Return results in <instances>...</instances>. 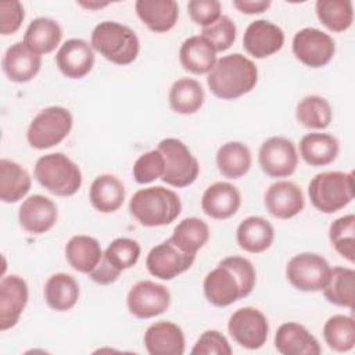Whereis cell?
<instances>
[{
	"label": "cell",
	"instance_id": "obj_28",
	"mask_svg": "<svg viewBox=\"0 0 355 355\" xmlns=\"http://www.w3.org/2000/svg\"><path fill=\"white\" fill-rule=\"evenodd\" d=\"M65 258L75 270L89 275L100 263L103 250L97 239L86 234H78L71 237L67 243Z\"/></svg>",
	"mask_w": 355,
	"mask_h": 355
},
{
	"label": "cell",
	"instance_id": "obj_4",
	"mask_svg": "<svg viewBox=\"0 0 355 355\" xmlns=\"http://www.w3.org/2000/svg\"><path fill=\"white\" fill-rule=\"evenodd\" d=\"M90 44L93 50L115 65L132 64L140 50V42L135 31L115 21H103L96 25Z\"/></svg>",
	"mask_w": 355,
	"mask_h": 355
},
{
	"label": "cell",
	"instance_id": "obj_11",
	"mask_svg": "<svg viewBox=\"0 0 355 355\" xmlns=\"http://www.w3.org/2000/svg\"><path fill=\"white\" fill-rule=\"evenodd\" d=\"M336 53V43L329 33L316 28H304L293 37V54L309 68L327 65Z\"/></svg>",
	"mask_w": 355,
	"mask_h": 355
},
{
	"label": "cell",
	"instance_id": "obj_43",
	"mask_svg": "<svg viewBox=\"0 0 355 355\" xmlns=\"http://www.w3.org/2000/svg\"><path fill=\"white\" fill-rule=\"evenodd\" d=\"M236 33L237 28L233 19L227 15H220V18L216 22L207 28H202L201 36H204L218 53L226 51L232 47V44L236 40Z\"/></svg>",
	"mask_w": 355,
	"mask_h": 355
},
{
	"label": "cell",
	"instance_id": "obj_10",
	"mask_svg": "<svg viewBox=\"0 0 355 355\" xmlns=\"http://www.w3.org/2000/svg\"><path fill=\"white\" fill-rule=\"evenodd\" d=\"M230 337L245 349H259L268 340L269 323L257 308L244 306L232 313L227 322Z\"/></svg>",
	"mask_w": 355,
	"mask_h": 355
},
{
	"label": "cell",
	"instance_id": "obj_24",
	"mask_svg": "<svg viewBox=\"0 0 355 355\" xmlns=\"http://www.w3.org/2000/svg\"><path fill=\"white\" fill-rule=\"evenodd\" d=\"M135 8L140 21L155 33L171 31L179 18V7L173 0H137Z\"/></svg>",
	"mask_w": 355,
	"mask_h": 355
},
{
	"label": "cell",
	"instance_id": "obj_23",
	"mask_svg": "<svg viewBox=\"0 0 355 355\" xmlns=\"http://www.w3.org/2000/svg\"><path fill=\"white\" fill-rule=\"evenodd\" d=\"M275 347L282 355H319L322 351L315 336L297 322L279 326L275 334Z\"/></svg>",
	"mask_w": 355,
	"mask_h": 355
},
{
	"label": "cell",
	"instance_id": "obj_12",
	"mask_svg": "<svg viewBox=\"0 0 355 355\" xmlns=\"http://www.w3.org/2000/svg\"><path fill=\"white\" fill-rule=\"evenodd\" d=\"M258 162L262 172L269 178H287L297 169L298 154L291 140L273 136L261 144Z\"/></svg>",
	"mask_w": 355,
	"mask_h": 355
},
{
	"label": "cell",
	"instance_id": "obj_1",
	"mask_svg": "<svg viewBox=\"0 0 355 355\" xmlns=\"http://www.w3.org/2000/svg\"><path fill=\"white\" fill-rule=\"evenodd\" d=\"M254 265L243 257H226L215 269L207 273L202 288L209 304L225 308L245 298L255 287Z\"/></svg>",
	"mask_w": 355,
	"mask_h": 355
},
{
	"label": "cell",
	"instance_id": "obj_32",
	"mask_svg": "<svg viewBox=\"0 0 355 355\" xmlns=\"http://www.w3.org/2000/svg\"><path fill=\"white\" fill-rule=\"evenodd\" d=\"M44 300L57 312L69 311L79 300V284L68 273H54L44 284Z\"/></svg>",
	"mask_w": 355,
	"mask_h": 355
},
{
	"label": "cell",
	"instance_id": "obj_18",
	"mask_svg": "<svg viewBox=\"0 0 355 355\" xmlns=\"http://www.w3.org/2000/svg\"><path fill=\"white\" fill-rule=\"evenodd\" d=\"M265 208L279 219H290L305 207L302 190L290 180H277L268 187L263 197Z\"/></svg>",
	"mask_w": 355,
	"mask_h": 355
},
{
	"label": "cell",
	"instance_id": "obj_45",
	"mask_svg": "<svg viewBox=\"0 0 355 355\" xmlns=\"http://www.w3.org/2000/svg\"><path fill=\"white\" fill-rule=\"evenodd\" d=\"M222 7L218 0H190L187 3V12L190 18L202 28L216 22L222 15Z\"/></svg>",
	"mask_w": 355,
	"mask_h": 355
},
{
	"label": "cell",
	"instance_id": "obj_20",
	"mask_svg": "<svg viewBox=\"0 0 355 355\" xmlns=\"http://www.w3.org/2000/svg\"><path fill=\"white\" fill-rule=\"evenodd\" d=\"M241 205V194L229 182H215L208 186L201 197V208L212 219H229Z\"/></svg>",
	"mask_w": 355,
	"mask_h": 355
},
{
	"label": "cell",
	"instance_id": "obj_6",
	"mask_svg": "<svg viewBox=\"0 0 355 355\" xmlns=\"http://www.w3.org/2000/svg\"><path fill=\"white\" fill-rule=\"evenodd\" d=\"M312 205L323 214H334L354 198V173L330 171L315 175L308 187Z\"/></svg>",
	"mask_w": 355,
	"mask_h": 355
},
{
	"label": "cell",
	"instance_id": "obj_29",
	"mask_svg": "<svg viewBox=\"0 0 355 355\" xmlns=\"http://www.w3.org/2000/svg\"><path fill=\"white\" fill-rule=\"evenodd\" d=\"M62 39L60 24L51 18H35L26 28L24 35L25 46L33 53L42 55L55 50Z\"/></svg>",
	"mask_w": 355,
	"mask_h": 355
},
{
	"label": "cell",
	"instance_id": "obj_30",
	"mask_svg": "<svg viewBox=\"0 0 355 355\" xmlns=\"http://www.w3.org/2000/svg\"><path fill=\"white\" fill-rule=\"evenodd\" d=\"M340 151L338 140L329 133H308L300 141V155L311 166L331 164Z\"/></svg>",
	"mask_w": 355,
	"mask_h": 355
},
{
	"label": "cell",
	"instance_id": "obj_31",
	"mask_svg": "<svg viewBox=\"0 0 355 355\" xmlns=\"http://www.w3.org/2000/svg\"><path fill=\"white\" fill-rule=\"evenodd\" d=\"M168 100L172 111L176 114L191 115L202 107L205 93L198 80L193 78H180L172 83Z\"/></svg>",
	"mask_w": 355,
	"mask_h": 355
},
{
	"label": "cell",
	"instance_id": "obj_34",
	"mask_svg": "<svg viewBox=\"0 0 355 355\" xmlns=\"http://www.w3.org/2000/svg\"><path fill=\"white\" fill-rule=\"evenodd\" d=\"M252 164L250 148L241 141H227L216 153L218 171L227 179H240Z\"/></svg>",
	"mask_w": 355,
	"mask_h": 355
},
{
	"label": "cell",
	"instance_id": "obj_21",
	"mask_svg": "<svg viewBox=\"0 0 355 355\" xmlns=\"http://www.w3.org/2000/svg\"><path fill=\"white\" fill-rule=\"evenodd\" d=\"M143 341L150 355H182L184 352L183 330L169 320L150 324Z\"/></svg>",
	"mask_w": 355,
	"mask_h": 355
},
{
	"label": "cell",
	"instance_id": "obj_16",
	"mask_svg": "<svg viewBox=\"0 0 355 355\" xmlns=\"http://www.w3.org/2000/svg\"><path fill=\"white\" fill-rule=\"evenodd\" d=\"M58 209L53 200L42 194L29 196L22 201L18 209V222L21 227L32 234L49 232L57 222Z\"/></svg>",
	"mask_w": 355,
	"mask_h": 355
},
{
	"label": "cell",
	"instance_id": "obj_9",
	"mask_svg": "<svg viewBox=\"0 0 355 355\" xmlns=\"http://www.w3.org/2000/svg\"><path fill=\"white\" fill-rule=\"evenodd\" d=\"M331 268L329 262L319 254L301 252L294 255L286 266V277L288 283L300 291H322L329 279Z\"/></svg>",
	"mask_w": 355,
	"mask_h": 355
},
{
	"label": "cell",
	"instance_id": "obj_47",
	"mask_svg": "<svg viewBox=\"0 0 355 355\" xmlns=\"http://www.w3.org/2000/svg\"><path fill=\"white\" fill-rule=\"evenodd\" d=\"M233 6L243 14H261L270 7L269 0H234Z\"/></svg>",
	"mask_w": 355,
	"mask_h": 355
},
{
	"label": "cell",
	"instance_id": "obj_41",
	"mask_svg": "<svg viewBox=\"0 0 355 355\" xmlns=\"http://www.w3.org/2000/svg\"><path fill=\"white\" fill-rule=\"evenodd\" d=\"M329 239L334 250L347 261L355 259V216L352 214L337 218L329 227Z\"/></svg>",
	"mask_w": 355,
	"mask_h": 355
},
{
	"label": "cell",
	"instance_id": "obj_7",
	"mask_svg": "<svg viewBox=\"0 0 355 355\" xmlns=\"http://www.w3.org/2000/svg\"><path fill=\"white\" fill-rule=\"evenodd\" d=\"M73 118L69 110L51 105L42 110L29 123L26 139L31 147L46 150L60 144L71 132Z\"/></svg>",
	"mask_w": 355,
	"mask_h": 355
},
{
	"label": "cell",
	"instance_id": "obj_40",
	"mask_svg": "<svg viewBox=\"0 0 355 355\" xmlns=\"http://www.w3.org/2000/svg\"><path fill=\"white\" fill-rule=\"evenodd\" d=\"M140 245L136 240L118 237L112 240L103 252L101 261L111 266L116 273L135 266L140 258Z\"/></svg>",
	"mask_w": 355,
	"mask_h": 355
},
{
	"label": "cell",
	"instance_id": "obj_39",
	"mask_svg": "<svg viewBox=\"0 0 355 355\" xmlns=\"http://www.w3.org/2000/svg\"><path fill=\"white\" fill-rule=\"evenodd\" d=\"M323 338L333 351H351L355 345L354 318L347 315H334L329 318L323 326Z\"/></svg>",
	"mask_w": 355,
	"mask_h": 355
},
{
	"label": "cell",
	"instance_id": "obj_17",
	"mask_svg": "<svg viewBox=\"0 0 355 355\" xmlns=\"http://www.w3.org/2000/svg\"><path fill=\"white\" fill-rule=\"evenodd\" d=\"M28 284L17 276H4L0 282V330L6 331L14 327L28 302Z\"/></svg>",
	"mask_w": 355,
	"mask_h": 355
},
{
	"label": "cell",
	"instance_id": "obj_14",
	"mask_svg": "<svg viewBox=\"0 0 355 355\" xmlns=\"http://www.w3.org/2000/svg\"><path fill=\"white\" fill-rule=\"evenodd\" d=\"M196 255L182 251L171 239L153 247L146 258L147 270L161 280H172L194 263Z\"/></svg>",
	"mask_w": 355,
	"mask_h": 355
},
{
	"label": "cell",
	"instance_id": "obj_2",
	"mask_svg": "<svg viewBox=\"0 0 355 355\" xmlns=\"http://www.w3.org/2000/svg\"><path fill=\"white\" fill-rule=\"evenodd\" d=\"M258 82L257 65L240 53L216 60L207 78L209 90L222 100H236L250 93Z\"/></svg>",
	"mask_w": 355,
	"mask_h": 355
},
{
	"label": "cell",
	"instance_id": "obj_22",
	"mask_svg": "<svg viewBox=\"0 0 355 355\" xmlns=\"http://www.w3.org/2000/svg\"><path fill=\"white\" fill-rule=\"evenodd\" d=\"M1 65L11 82L26 83L39 73L42 57L29 50L24 42H17L6 50Z\"/></svg>",
	"mask_w": 355,
	"mask_h": 355
},
{
	"label": "cell",
	"instance_id": "obj_36",
	"mask_svg": "<svg viewBox=\"0 0 355 355\" xmlns=\"http://www.w3.org/2000/svg\"><path fill=\"white\" fill-rule=\"evenodd\" d=\"M322 291L330 304L352 308L355 298V270L352 268L334 266L330 279Z\"/></svg>",
	"mask_w": 355,
	"mask_h": 355
},
{
	"label": "cell",
	"instance_id": "obj_42",
	"mask_svg": "<svg viewBox=\"0 0 355 355\" xmlns=\"http://www.w3.org/2000/svg\"><path fill=\"white\" fill-rule=\"evenodd\" d=\"M165 172V159L161 151L150 150L140 155L133 164V178L139 184H147L154 182L155 179L162 178Z\"/></svg>",
	"mask_w": 355,
	"mask_h": 355
},
{
	"label": "cell",
	"instance_id": "obj_13",
	"mask_svg": "<svg viewBox=\"0 0 355 355\" xmlns=\"http://www.w3.org/2000/svg\"><path fill=\"white\" fill-rule=\"evenodd\" d=\"M129 312L139 319H150L164 313L171 305L169 290L153 280H140L128 293Z\"/></svg>",
	"mask_w": 355,
	"mask_h": 355
},
{
	"label": "cell",
	"instance_id": "obj_37",
	"mask_svg": "<svg viewBox=\"0 0 355 355\" xmlns=\"http://www.w3.org/2000/svg\"><path fill=\"white\" fill-rule=\"evenodd\" d=\"M295 116L302 126L313 130H322L330 125L333 111L330 103L324 97L311 94L300 100L295 108Z\"/></svg>",
	"mask_w": 355,
	"mask_h": 355
},
{
	"label": "cell",
	"instance_id": "obj_27",
	"mask_svg": "<svg viewBox=\"0 0 355 355\" xmlns=\"http://www.w3.org/2000/svg\"><path fill=\"white\" fill-rule=\"evenodd\" d=\"M89 200L98 212H115L122 207L125 200L123 183L115 175H100L90 184Z\"/></svg>",
	"mask_w": 355,
	"mask_h": 355
},
{
	"label": "cell",
	"instance_id": "obj_26",
	"mask_svg": "<svg viewBox=\"0 0 355 355\" xmlns=\"http://www.w3.org/2000/svg\"><path fill=\"white\" fill-rule=\"evenodd\" d=\"M236 240L241 250L251 254H259L272 245L275 230L265 218L248 216L237 226Z\"/></svg>",
	"mask_w": 355,
	"mask_h": 355
},
{
	"label": "cell",
	"instance_id": "obj_8",
	"mask_svg": "<svg viewBox=\"0 0 355 355\" xmlns=\"http://www.w3.org/2000/svg\"><path fill=\"white\" fill-rule=\"evenodd\" d=\"M158 150L165 159L162 180L173 187H187L196 182L200 173L197 158L179 139L166 137L158 143Z\"/></svg>",
	"mask_w": 355,
	"mask_h": 355
},
{
	"label": "cell",
	"instance_id": "obj_33",
	"mask_svg": "<svg viewBox=\"0 0 355 355\" xmlns=\"http://www.w3.org/2000/svg\"><path fill=\"white\" fill-rule=\"evenodd\" d=\"M32 179L25 168L11 159H0V200L17 202L31 190Z\"/></svg>",
	"mask_w": 355,
	"mask_h": 355
},
{
	"label": "cell",
	"instance_id": "obj_15",
	"mask_svg": "<svg viewBox=\"0 0 355 355\" xmlns=\"http://www.w3.org/2000/svg\"><path fill=\"white\" fill-rule=\"evenodd\" d=\"M284 44V32L276 24L268 19L251 22L243 36L244 50L255 58H266L282 50Z\"/></svg>",
	"mask_w": 355,
	"mask_h": 355
},
{
	"label": "cell",
	"instance_id": "obj_3",
	"mask_svg": "<svg viewBox=\"0 0 355 355\" xmlns=\"http://www.w3.org/2000/svg\"><path fill=\"white\" fill-rule=\"evenodd\" d=\"M129 211L141 226L158 227L172 223L180 215L182 202L171 189L151 186L132 196Z\"/></svg>",
	"mask_w": 355,
	"mask_h": 355
},
{
	"label": "cell",
	"instance_id": "obj_25",
	"mask_svg": "<svg viewBox=\"0 0 355 355\" xmlns=\"http://www.w3.org/2000/svg\"><path fill=\"white\" fill-rule=\"evenodd\" d=\"M179 61L190 73H209L216 64V51L204 36H190L179 49Z\"/></svg>",
	"mask_w": 355,
	"mask_h": 355
},
{
	"label": "cell",
	"instance_id": "obj_46",
	"mask_svg": "<svg viewBox=\"0 0 355 355\" xmlns=\"http://www.w3.org/2000/svg\"><path fill=\"white\" fill-rule=\"evenodd\" d=\"M25 18L24 7L19 1H1L0 3V33L12 35L15 33Z\"/></svg>",
	"mask_w": 355,
	"mask_h": 355
},
{
	"label": "cell",
	"instance_id": "obj_38",
	"mask_svg": "<svg viewBox=\"0 0 355 355\" xmlns=\"http://www.w3.org/2000/svg\"><path fill=\"white\" fill-rule=\"evenodd\" d=\"M316 15L331 32L347 31L354 21V7L349 0H318Z\"/></svg>",
	"mask_w": 355,
	"mask_h": 355
},
{
	"label": "cell",
	"instance_id": "obj_44",
	"mask_svg": "<svg viewBox=\"0 0 355 355\" xmlns=\"http://www.w3.org/2000/svg\"><path fill=\"white\" fill-rule=\"evenodd\" d=\"M232 347L227 338L218 330L204 331L196 341L191 355H230Z\"/></svg>",
	"mask_w": 355,
	"mask_h": 355
},
{
	"label": "cell",
	"instance_id": "obj_5",
	"mask_svg": "<svg viewBox=\"0 0 355 355\" xmlns=\"http://www.w3.org/2000/svg\"><path fill=\"white\" fill-rule=\"evenodd\" d=\"M33 175L47 191L60 197L73 196L82 186L79 166L62 153L42 155L35 164Z\"/></svg>",
	"mask_w": 355,
	"mask_h": 355
},
{
	"label": "cell",
	"instance_id": "obj_35",
	"mask_svg": "<svg viewBox=\"0 0 355 355\" xmlns=\"http://www.w3.org/2000/svg\"><path fill=\"white\" fill-rule=\"evenodd\" d=\"M169 239L182 251L196 255L197 251L207 244L209 239V227L200 218H184L175 226Z\"/></svg>",
	"mask_w": 355,
	"mask_h": 355
},
{
	"label": "cell",
	"instance_id": "obj_19",
	"mask_svg": "<svg viewBox=\"0 0 355 355\" xmlns=\"http://www.w3.org/2000/svg\"><path fill=\"white\" fill-rule=\"evenodd\" d=\"M55 62L64 76L69 79H82L93 68V47L83 39H69L58 49Z\"/></svg>",
	"mask_w": 355,
	"mask_h": 355
},
{
	"label": "cell",
	"instance_id": "obj_48",
	"mask_svg": "<svg viewBox=\"0 0 355 355\" xmlns=\"http://www.w3.org/2000/svg\"><path fill=\"white\" fill-rule=\"evenodd\" d=\"M79 4L90 10V8H101V7H105L108 3H79Z\"/></svg>",
	"mask_w": 355,
	"mask_h": 355
}]
</instances>
